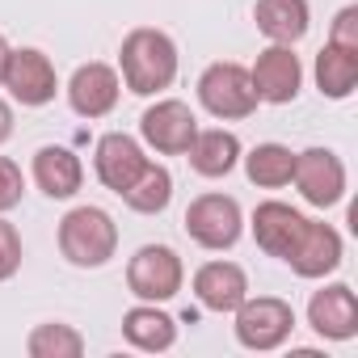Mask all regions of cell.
Returning <instances> with one entry per match:
<instances>
[{
    "mask_svg": "<svg viewBox=\"0 0 358 358\" xmlns=\"http://www.w3.org/2000/svg\"><path fill=\"white\" fill-rule=\"evenodd\" d=\"M182 282H186V266L169 245H143L127 262V287L143 303H169L182 291Z\"/></svg>",
    "mask_w": 358,
    "mask_h": 358,
    "instance_id": "obj_6",
    "label": "cell"
},
{
    "mask_svg": "<svg viewBox=\"0 0 358 358\" xmlns=\"http://www.w3.org/2000/svg\"><path fill=\"white\" fill-rule=\"evenodd\" d=\"M26 354L30 358H80L85 354V337L72 329V324H38L30 337H26Z\"/></svg>",
    "mask_w": 358,
    "mask_h": 358,
    "instance_id": "obj_24",
    "label": "cell"
},
{
    "mask_svg": "<svg viewBox=\"0 0 358 358\" xmlns=\"http://www.w3.org/2000/svg\"><path fill=\"white\" fill-rule=\"evenodd\" d=\"M139 135L152 152L160 156H186V148L194 143L199 135V118L186 101H177V97H160L156 106L143 110L139 118Z\"/></svg>",
    "mask_w": 358,
    "mask_h": 358,
    "instance_id": "obj_8",
    "label": "cell"
},
{
    "mask_svg": "<svg viewBox=\"0 0 358 358\" xmlns=\"http://www.w3.org/2000/svg\"><path fill=\"white\" fill-rule=\"evenodd\" d=\"M93 169H97V182H101L106 190L122 194L135 177L148 169V152H143V143H139L135 135L110 131V135H101L97 148H93Z\"/></svg>",
    "mask_w": 358,
    "mask_h": 358,
    "instance_id": "obj_13",
    "label": "cell"
},
{
    "mask_svg": "<svg viewBox=\"0 0 358 358\" xmlns=\"http://www.w3.org/2000/svg\"><path fill=\"white\" fill-rule=\"evenodd\" d=\"M295 190L303 194L308 207H337L345 199V164L333 148H308V152H295Z\"/></svg>",
    "mask_w": 358,
    "mask_h": 358,
    "instance_id": "obj_7",
    "label": "cell"
},
{
    "mask_svg": "<svg viewBox=\"0 0 358 358\" xmlns=\"http://www.w3.org/2000/svg\"><path fill=\"white\" fill-rule=\"evenodd\" d=\"M329 43H337V47H345V51H358V5H345V9L333 17Z\"/></svg>",
    "mask_w": 358,
    "mask_h": 358,
    "instance_id": "obj_27",
    "label": "cell"
},
{
    "mask_svg": "<svg viewBox=\"0 0 358 358\" xmlns=\"http://www.w3.org/2000/svg\"><path fill=\"white\" fill-rule=\"evenodd\" d=\"M122 97V76L118 68L101 64V59H89L72 72L68 80V106L80 114V118H106Z\"/></svg>",
    "mask_w": 358,
    "mask_h": 358,
    "instance_id": "obj_12",
    "label": "cell"
},
{
    "mask_svg": "<svg viewBox=\"0 0 358 358\" xmlns=\"http://www.w3.org/2000/svg\"><path fill=\"white\" fill-rule=\"evenodd\" d=\"M249 80L257 89V101L266 106H291L303 89V64L295 55V47H282V43H270L253 68H249Z\"/></svg>",
    "mask_w": 358,
    "mask_h": 358,
    "instance_id": "obj_10",
    "label": "cell"
},
{
    "mask_svg": "<svg viewBox=\"0 0 358 358\" xmlns=\"http://www.w3.org/2000/svg\"><path fill=\"white\" fill-rule=\"evenodd\" d=\"M0 85L13 93V101L38 110V106H47V101H55V93H59V72H55V64H51L38 47H17V51H9L5 80H0Z\"/></svg>",
    "mask_w": 358,
    "mask_h": 358,
    "instance_id": "obj_9",
    "label": "cell"
},
{
    "mask_svg": "<svg viewBox=\"0 0 358 358\" xmlns=\"http://www.w3.org/2000/svg\"><path fill=\"white\" fill-rule=\"evenodd\" d=\"M194 295L207 312H236L249 295V274L236 262H207L194 274Z\"/></svg>",
    "mask_w": 358,
    "mask_h": 358,
    "instance_id": "obj_16",
    "label": "cell"
},
{
    "mask_svg": "<svg viewBox=\"0 0 358 358\" xmlns=\"http://www.w3.org/2000/svg\"><path fill=\"white\" fill-rule=\"evenodd\" d=\"M245 232V211L232 194H199L190 207H186V236L199 245V249H211V253H224L241 241Z\"/></svg>",
    "mask_w": 358,
    "mask_h": 358,
    "instance_id": "obj_5",
    "label": "cell"
},
{
    "mask_svg": "<svg viewBox=\"0 0 358 358\" xmlns=\"http://www.w3.org/2000/svg\"><path fill=\"white\" fill-rule=\"evenodd\" d=\"M177 43L156 30V26H139L122 38L118 47V76L122 89H131L135 97H156L177 80Z\"/></svg>",
    "mask_w": 358,
    "mask_h": 358,
    "instance_id": "obj_1",
    "label": "cell"
},
{
    "mask_svg": "<svg viewBox=\"0 0 358 358\" xmlns=\"http://www.w3.org/2000/svg\"><path fill=\"white\" fill-rule=\"evenodd\" d=\"M9 51H13V47H9V38L0 34V80H5V64H9Z\"/></svg>",
    "mask_w": 358,
    "mask_h": 358,
    "instance_id": "obj_29",
    "label": "cell"
},
{
    "mask_svg": "<svg viewBox=\"0 0 358 358\" xmlns=\"http://www.w3.org/2000/svg\"><path fill=\"white\" fill-rule=\"evenodd\" d=\"M345 257V245H341V232L333 224H320V220H303L291 253L282 257L299 278H324L341 266Z\"/></svg>",
    "mask_w": 358,
    "mask_h": 358,
    "instance_id": "obj_11",
    "label": "cell"
},
{
    "mask_svg": "<svg viewBox=\"0 0 358 358\" xmlns=\"http://www.w3.org/2000/svg\"><path fill=\"white\" fill-rule=\"evenodd\" d=\"M59 253L76 270H101L118 253V224L110 211L85 203L59 220Z\"/></svg>",
    "mask_w": 358,
    "mask_h": 358,
    "instance_id": "obj_2",
    "label": "cell"
},
{
    "mask_svg": "<svg viewBox=\"0 0 358 358\" xmlns=\"http://www.w3.org/2000/svg\"><path fill=\"white\" fill-rule=\"evenodd\" d=\"M26 194V177H22V164L0 156V215H9Z\"/></svg>",
    "mask_w": 358,
    "mask_h": 358,
    "instance_id": "obj_26",
    "label": "cell"
},
{
    "mask_svg": "<svg viewBox=\"0 0 358 358\" xmlns=\"http://www.w3.org/2000/svg\"><path fill=\"white\" fill-rule=\"evenodd\" d=\"M308 324L324 341H350L358 333V295L350 282H329L308 299Z\"/></svg>",
    "mask_w": 358,
    "mask_h": 358,
    "instance_id": "obj_14",
    "label": "cell"
},
{
    "mask_svg": "<svg viewBox=\"0 0 358 358\" xmlns=\"http://www.w3.org/2000/svg\"><path fill=\"white\" fill-rule=\"evenodd\" d=\"M312 72H316L320 97L345 101V97L354 93V85H358V51H345V47H337V43H324Z\"/></svg>",
    "mask_w": 358,
    "mask_h": 358,
    "instance_id": "obj_21",
    "label": "cell"
},
{
    "mask_svg": "<svg viewBox=\"0 0 358 358\" xmlns=\"http://www.w3.org/2000/svg\"><path fill=\"white\" fill-rule=\"evenodd\" d=\"M131 211H139V215H160L169 203H173V173L164 169V164H156V160H148V169L135 177V182L118 194Z\"/></svg>",
    "mask_w": 358,
    "mask_h": 358,
    "instance_id": "obj_23",
    "label": "cell"
},
{
    "mask_svg": "<svg viewBox=\"0 0 358 358\" xmlns=\"http://www.w3.org/2000/svg\"><path fill=\"white\" fill-rule=\"evenodd\" d=\"M241 139H236V131H224V127H199V135H194V143L186 148V160H190V169L199 173V177H207V182H215V177H228L236 164H241Z\"/></svg>",
    "mask_w": 358,
    "mask_h": 358,
    "instance_id": "obj_17",
    "label": "cell"
},
{
    "mask_svg": "<svg viewBox=\"0 0 358 358\" xmlns=\"http://www.w3.org/2000/svg\"><path fill=\"white\" fill-rule=\"evenodd\" d=\"M303 220H308V215H299L291 203H278V199H270V203H262V207L253 211V224H249V228H253V241H257V249L282 262V257L291 253V245H295V236H299Z\"/></svg>",
    "mask_w": 358,
    "mask_h": 358,
    "instance_id": "obj_18",
    "label": "cell"
},
{
    "mask_svg": "<svg viewBox=\"0 0 358 358\" xmlns=\"http://www.w3.org/2000/svg\"><path fill=\"white\" fill-rule=\"evenodd\" d=\"M34 186L47 199H76L85 186V164L72 148L64 143H47L34 152Z\"/></svg>",
    "mask_w": 358,
    "mask_h": 358,
    "instance_id": "obj_15",
    "label": "cell"
},
{
    "mask_svg": "<svg viewBox=\"0 0 358 358\" xmlns=\"http://www.w3.org/2000/svg\"><path fill=\"white\" fill-rule=\"evenodd\" d=\"M122 337H127V345H135L143 354H164L177 341V320L160 303H143L139 299L135 308L122 312Z\"/></svg>",
    "mask_w": 358,
    "mask_h": 358,
    "instance_id": "obj_19",
    "label": "cell"
},
{
    "mask_svg": "<svg viewBox=\"0 0 358 358\" xmlns=\"http://www.w3.org/2000/svg\"><path fill=\"white\" fill-rule=\"evenodd\" d=\"M22 257H26V249H22V232L0 215V282H9L17 270H22Z\"/></svg>",
    "mask_w": 358,
    "mask_h": 358,
    "instance_id": "obj_25",
    "label": "cell"
},
{
    "mask_svg": "<svg viewBox=\"0 0 358 358\" xmlns=\"http://www.w3.org/2000/svg\"><path fill=\"white\" fill-rule=\"evenodd\" d=\"M232 316H236V324H232L236 341L245 350H257V354L287 345V337L295 333V308L278 295H257V299L245 295V303Z\"/></svg>",
    "mask_w": 358,
    "mask_h": 358,
    "instance_id": "obj_4",
    "label": "cell"
},
{
    "mask_svg": "<svg viewBox=\"0 0 358 358\" xmlns=\"http://www.w3.org/2000/svg\"><path fill=\"white\" fill-rule=\"evenodd\" d=\"M241 160H245L249 182L262 186V190H282V186H291V177H295V152L287 143H257Z\"/></svg>",
    "mask_w": 358,
    "mask_h": 358,
    "instance_id": "obj_22",
    "label": "cell"
},
{
    "mask_svg": "<svg viewBox=\"0 0 358 358\" xmlns=\"http://www.w3.org/2000/svg\"><path fill=\"white\" fill-rule=\"evenodd\" d=\"M9 135H13V106L0 97V143H9Z\"/></svg>",
    "mask_w": 358,
    "mask_h": 358,
    "instance_id": "obj_28",
    "label": "cell"
},
{
    "mask_svg": "<svg viewBox=\"0 0 358 358\" xmlns=\"http://www.w3.org/2000/svg\"><path fill=\"white\" fill-rule=\"evenodd\" d=\"M253 22H257V30L270 43L295 47L308 34V26H312V9H308V0H257Z\"/></svg>",
    "mask_w": 358,
    "mask_h": 358,
    "instance_id": "obj_20",
    "label": "cell"
},
{
    "mask_svg": "<svg viewBox=\"0 0 358 358\" xmlns=\"http://www.w3.org/2000/svg\"><path fill=\"white\" fill-rule=\"evenodd\" d=\"M199 106L211 118L236 122V118H249L262 101H257V89L249 80V68L236 59H220V64L203 68V76H199Z\"/></svg>",
    "mask_w": 358,
    "mask_h": 358,
    "instance_id": "obj_3",
    "label": "cell"
}]
</instances>
